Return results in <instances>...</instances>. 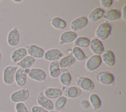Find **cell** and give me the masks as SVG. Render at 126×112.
<instances>
[{
  "label": "cell",
  "mask_w": 126,
  "mask_h": 112,
  "mask_svg": "<svg viewBox=\"0 0 126 112\" xmlns=\"http://www.w3.org/2000/svg\"><path fill=\"white\" fill-rule=\"evenodd\" d=\"M80 104L81 108L84 110L88 109L91 106L90 102L85 99H82V100H81Z\"/></svg>",
  "instance_id": "d6a6232c"
},
{
  "label": "cell",
  "mask_w": 126,
  "mask_h": 112,
  "mask_svg": "<svg viewBox=\"0 0 126 112\" xmlns=\"http://www.w3.org/2000/svg\"><path fill=\"white\" fill-rule=\"evenodd\" d=\"M101 63L102 60L100 55H94L88 59L85 64V67L88 71L92 72L97 69Z\"/></svg>",
  "instance_id": "52a82bcc"
},
{
  "label": "cell",
  "mask_w": 126,
  "mask_h": 112,
  "mask_svg": "<svg viewBox=\"0 0 126 112\" xmlns=\"http://www.w3.org/2000/svg\"><path fill=\"white\" fill-rule=\"evenodd\" d=\"M111 30V26L109 23H102L98 25L95 30V37L100 41L104 40L110 35Z\"/></svg>",
  "instance_id": "7a4b0ae2"
},
{
  "label": "cell",
  "mask_w": 126,
  "mask_h": 112,
  "mask_svg": "<svg viewBox=\"0 0 126 112\" xmlns=\"http://www.w3.org/2000/svg\"><path fill=\"white\" fill-rule=\"evenodd\" d=\"M105 11L100 7H96L88 15V20L92 22H96L101 19L104 16Z\"/></svg>",
  "instance_id": "ffe728a7"
},
{
  "label": "cell",
  "mask_w": 126,
  "mask_h": 112,
  "mask_svg": "<svg viewBox=\"0 0 126 112\" xmlns=\"http://www.w3.org/2000/svg\"><path fill=\"white\" fill-rule=\"evenodd\" d=\"M76 84L80 89L86 91H93L95 87L94 81L90 78L84 76H80L77 78Z\"/></svg>",
  "instance_id": "277c9868"
},
{
  "label": "cell",
  "mask_w": 126,
  "mask_h": 112,
  "mask_svg": "<svg viewBox=\"0 0 126 112\" xmlns=\"http://www.w3.org/2000/svg\"><path fill=\"white\" fill-rule=\"evenodd\" d=\"M72 53L73 57L78 61H82L87 58V56L84 52L80 48L78 47H73L72 49Z\"/></svg>",
  "instance_id": "83f0119b"
},
{
  "label": "cell",
  "mask_w": 126,
  "mask_h": 112,
  "mask_svg": "<svg viewBox=\"0 0 126 112\" xmlns=\"http://www.w3.org/2000/svg\"><path fill=\"white\" fill-rule=\"evenodd\" d=\"M32 112H49L40 106H33L31 109Z\"/></svg>",
  "instance_id": "836d02e7"
},
{
  "label": "cell",
  "mask_w": 126,
  "mask_h": 112,
  "mask_svg": "<svg viewBox=\"0 0 126 112\" xmlns=\"http://www.w3.org/2000/svg\"><path fill=\"white\" fill-rule=\"evenodd\" d=\"M27 49L25 47H19L14 49L11 53L10 58L14 63H18L27 55Z\"/></svg>",
  "instance_id": "5bb4252c"
},
{
  "label": "cell",
  "mask_w": 126,
  "mask_h": 112,
  "mask_svg": "<svg viewBox=\"0 0 126 112\" xmlns=\"http://www.w3.org/2000/svg\"><path fill=\"white\" fill-rule=\"evenodd\" d=\"M63 56V53L59 49L52 48L45 52L43 57L47 61H53L60 59Z\"/></svg>",
  "instance_id": "7c38bea8"
},
{
  "label": "cell",
  "mask_w": 126,
  "mask_h": 112,
  "mask_svg": "<svg viewBox=\"0 0 126 112\" xmlns=\"http://www.w3.org/2000/svg\"><path fill=\"white\" fill-rule=\"evenodd\" d=\"M121 12L116 9H110L107 10L104 14V19L109 21H114L119 20L121 17Z\"/></svg>",
  "instance_id": "44dd1931"
},
{
  "label": "cell",
  "mask_w": 126,
  "mask_h": 112,
  "mask_svg": "<svg viewBox=\"0 0 126 112\" xmlns=\"http://www.w3.org/2000/svg\"><path fill=\"white\" fill-rule=\"evenodd\" d=\"M27 53L30 56L34 58L38 59H40L43 57L45 51L42 48L34 44H30L27 46Z\"/></svg>",
  "instance_id": "8fae6325"
},
{
  "label": "cell",
  "mask_w": 126,
  "mask_h": 112,
  "mask_svg": "<svg viewBox=\"0 0 126 112\" xmlns=\"http://www.w3.org/2000/svg\"></svg>",
  "instance_id": "b9f144b4"
},
{
  "label": "cell",
  "mask_w": 126,
  "mask_h": 112,
  "mask_svg": "<svg viewBox=\"0 0 126 112\" xmlns=\"http://www.w3.org/2000/svg\"><path fill=\"white\" fill-rule=\"evenodd\" d=\"M49 112H60L58 111H53V110H52V111H50Z\"/></svg>",
  "instance_id": "ab89813d"
},
{
  "label": "cell",
  "mask_w": 126,
  "mask_h": 112,
  "mask_svg": "<svg viewBox=\"0 0 126 112\" xmlns=\"http://www.w3.org/2000/svg\"><path fill=\"white\" fill-rule=\"evenodd\" d=\"M2 53L1 51L0 50V62L2 60Z\"/></svg>",
  "instance_id": "f35d334b"
},
{
  "label": "cell",
  "mask_w": 126,
  "mask_h": 112,
  "mask_svg": "<svg viewBox=\"0 0 126 112\" xmlns=\"http://www.w3.org/2000/svg\"><path fill=\"white\" fill-rule=\"evenodd\" d=\"M72 77L70 74L65 69L61 70L60 75V81L61 84L64 86L67 87L71 82Z\"/></svg>",
  "instance_id": "cb8c5ba5"
},
{
  "label": "cell",
  "mask_w": 126,
  "mask_h": 112,
  "mask_svg": "<svg viewBox=\"0 0 126 112\" xmlns=\"http://www.w3.org/2000/svg\"><path fill=\"white\" fill-rule=\"evenodd\" d=\"M50 23L53 27L58 30L64 29L66 26V22L59 17L53 18L50 21Z\"/></svg>",
  "instance_id": "d4e9b609"
},
{
  "label": "cell",
  "mask_w": 126,
  "mask_h": 112,
  "mask_svg": "<svg viewBox=\"0 0 126 112\" xmlns=\"http://www.w3.org/2000/svg\"><path fill=\"white\" fill-rule=\"evenodd\" d=\"M88 24V18L85 16H81L71 21L70 28L72 31L75 32L84 28Z\"/></svg>",
  "instance_id": "ba28073f"
},
{
  "label": "cell",
  "mask_w": 126,
  "mask_h": 112,
  "mask_svg": "<svg viewBox=\"0 0 126 112\" xmlns=\"http://www.w3.org/2000/svg\"><path fill=\"white\" fill-rule=\"evenodd\" d=\"M30 97V91L27 88H23L13 92L10 96V99L13 103H17L24 102Z\"/></svg>",
  "instance_id": "3957f363"
},
{
  "label": "cell",
  "mask_w": 126,
  "mask_h": 112,
  "mask_svg": "<svg viewBox=\"0 0 126 112\" xmlns=\"http://www.w3.org/2000/svg\"><path fill=\"white\" fill-rule=\"evenodd\" d=\"M37 102L39 106L44 108L48 111L53 110L54 108V103L52 101L46 97L42 92H41L38 94L37 97Z\"/></svg>",
  "instance_id": "30bf717a"
},
{
  "label": "cell",
  "mask_w": 126,
  "mask_h": 112,
  "mask_svg": "<svg viewBox=\"0 0 126 112\" xmlns=\"http://www.w3.org/2000/svg\"><path fill=\"white\" fill-rule=\"evenodd\" d=\"M57 68H60L59 61L58 60L51 61V62L50 63V65H49V71H50L53 69H55Z\"/></svg>",
  "instance_id": "e575fe53"
},
{
  "label": "cell",
  "mask_w": 126,
  "mask_h": 112,
  "mask_svg": "<svg viewBox=\"0 0 126 112\" xmlns=\"http://www.w3.org/2000/svg\"><path fill=\"white\" fill-rule=\"evenodd\" d=\"M90 103L94 110H98L101 106V101L99 96L95 93H92L89 97Z\"/></svg>",
  "instance_id": "484cf974"
},
{
  "label": "cell",
  "mask_w": 126,
  "mask_h": 112,
  "mask_svg": "<svg viewBox=\"0 0 126 112\" xmlns=\"http://www.w3.org/2000/svg\"><path fill=\"white\" fill-rule=\"evenodd\" d=\"M18 67L17 66L8 65L5 67L2 72V80L7 85L12 84L15 81V74Z\"/></svg>",
  "instance_id": "6da1fadb"
},
{
  "label": "cell",
  "mask_w": 126,
  "mask_h": 112,
  "mask_svg": "<svg viewBox=\"0 0 126 112\" xmlns=\"http://www.w3.org/2000/svg\"><path fill=\"white\" fill-rule=\"evenodd\" d=\"M89 46L91 51L95 55H101L104 50L102 42L96 37H94L90 41Z\"/></svg>",
  "instance_id": "4fadbf2b"
},
{
  "label": "cell",
  "mask_w": 126,
  "mask_h": 112,
  "mask_svg": "<svg viewBox=\"0 0 126 112\" xmlns=\"http://www.w3.org/2000/svg\"><path fill=\"white\" fill-rule=\"evenodd\" d=\"M96 80L101 84L105 85L112 84L115 80L113 74L109 71H101L96 75Z\"/></svg>",
  "instance_id": "5b68a950"
},
{
  "label": "cell",
  "mask_w": 126,
  "mask_h": 112,
  "mask_svg": "<svg viewBox=\"0 0 126 112\" xmlns=\"http://www.w3.org/2000/svg\"><path fill=\"white\" fill-rule=\"evenodd\" d=\"M82 93V90L77 86H69L65 88L63 91L64 96L68 98H75L79 97Z\"/></svg>",
  "instance_id": "d6986e66"
},
{
  "label": "cell",
  "mask_w": 126,
  "mask_h": 112,
  "mask_svg": "<svg viewBox=\"0 0 126 112\" xmlns=\"http://www.w3.org/2000/svg\"><path fill=\"white\" fill-rule=\"evenodd\" d=\"M67 101V99L64 96H61L58 98L55 102L54 106L57 111H60L62 109Z\"/></svg>",
  "instance_id": "f1b7e54d"
},
{
  "label": "cell",
  "mask_w": 126,
  "mask_h": 112,
  "mask_svg": "<svg viewBox=\"0 0 126 112\" xmlns=\"http://www.w3.org/2000/svg\"><path fill=\"white\" fill-rule=\"evenodd\" d=\"M100 3L101 6L105 9L110 7L113 3L112 0H100Z\"/></svg>",
  "instance_id": "4dcf8cb0"
},
{
  "label": "cell",
  "mask_w": 126,
  "mask_h": 112,
  "mask_svg": "<svg viewBox=\"0 0 126 112\" xmlns=\"http://www.w3.org/2000/svg\"><path fill=\"white\" fill-rule=\"evenodd\" d=\"M61 73V69L60 68H57L55 69H53L50 71H49V75L51 77L53 78H56L58 77Z\"/></svg>",
  "instance_id": "1f68e13d"
},
{
  "label": "cell",
  "mask_w": 126,
  "mask_h": 112,
  "mask_svg": "<svg viewBox=\"0 0 126 112\" xmlns=\"http://www.w3.org/2000/svg\"><path fill=\"white\" fill-rule=\"evenodd\" d=\"M27 80V75L24 69L18 68L16 71L15 76V81L19 86H24Z\"/></svg>",
  "instance_id": "ac0fdd59"
},
{
  "label": "cell",
  "mask_w": 126,
  "mask_h": 112,
  "mask_svg": "<svg viewBox=\"0 0 126 112\" xmlns=\"http://www.w3.org/2000/svg\"><path fill=\"white\" fill-rule=\"evenodd\" d=\"M126 5L125 4L122 8V18L124 21H126Z\"/></svg>",
  "instance_id": "d590c367"
},
{
  "label": "cell",
  "mask_w": 126,
  "mask_h": 112,
  "mask_svg": "<svg viewBox=\"0 0 126 112\" xmlns=\"http://www.w3.org/2000/svg\"><path fill=\"white\" fill-rule=\"evenodd\" d=\"M35 62V58L30 55H27L20 61L17 63V65L19 67V68L24 70L28 68L30 69L33 65Z\"/></svg>",
  "instance_id": "603a6c76"
},
{
  "label": "cell",
  "mask_w": 126,
  "mask_h": 112,
  "mask_svg": "<svg viewBox=\"0 0 126 112\" xmlns=\"http://www.w3.org/2000/svg\"><path fill=\"white\" fill-rule=\"evenodd\" d=\"M24 71H25V73L27 74V75H28L30 71V69H29V68L26 69H24Z\"/></svg>",
  "instance_id": "74e56055"
},
{
  "label": "cell",
  "mask_w": 126,
  "mask_h": 112,
  "mask_svg": "<svg viewBox=\"0 0 126 112\" xmlns=\"http://www.w3.org/2000/svg\"><path fill=\"white\" fill-rule=\"evenodd\" d=\"M101 55L102 61H103L105 65L108 67H113L115 65V57L111 50L109 49L104 50Z\"/></svg>",
  "instance_id": "9a60e30c"
},
{
  "label": "cell",
  "mask_w": 126,
  "mask_h": 112,
  "mask_svg": "<svg viewBox=\"0 0 126 112\" xmlns=\"http://www.w3.org/2000/svg\"><path fill=\"white\" fill-rule=\"evenodd\" d=\"M28 75L32 79L41 82H44L46 78L45 72L40 68H32Z\"/></svg>",
  "instance_id": "9c48e42d"
},
{
  "label": "cell",
  "mask_w": 126,
  "mask_h": 112,
  "mask_svg": "<svg viewBox=\"0 0 126 112\" xmlns=\"http://www.w3.org/2000/svg\"><path fill=\"white\" fill-rule=\"evenodd\" d=\"M76 62V59L71 55H67L62 57L59 61L60 68L64 69L73 65Z\"/></svg>",
  "instance_id": "7402d4cb"
},
{
  "label": "cell",
  "mask_w": 126,
  "mask_h": 112,
  "mask_svg": "<svg viewBox=\"0 0 126 112\" xmlns=\"http://www.w3.org/2000/svg\"><path fill=\"white\" fill-rule=\"evenodd\" d=\"M2 1L1 0H0V1Z\"/></svg>",
  "instance_id": "60d3db41"
},
{
  "label": "cell",
  "mask_w": 126,
  "mask_h": 112,
  "mask_svg": "<svg viewBox=\"0 0 126 112\" xmlns=\"http://www.w3.org/2000/svg\"><path fill=\"white\" fill-rule=\"evenodd\" d=\"M15 110L16 112H29L28 108L24 102H19L15 104Z\"/></svg>",
  "instance_id": "f546056e"
},
{
  "label": "cell",
  "mask_w": 126,
  "mask_h": 112,
  "mask_svg": "<svg viewBox=\"0 0 126 112\" xmlns=\"http://www.w3.org/2000/svg\"><path fill=\"white\" fill-rule=\"evenodd\" d=\"M77 34L72 31H65L63 32L60 37V43L61 44H64L74 41L77 38Z\"/></svg>",
  "instance_id": "e0dca14e"
},
{
  "label": "cell",
  "mask_w": 126,
  "mask_h": 112,
  "mask_svg": "<svg viewBox=\"0 0 126 112\" xmlns=\"http://www.w3.org/2000/svg\"><path fill=\"white\" fill-rule=\"evenodd\" d=\"M90 40L89 38L85 37H79L74 40V44L75 46L79 48H86L89 46Z\"/></svg>",
  "instance_id": "4316f807"
},
{
  "label": "cell",
  "mask_w": 126,
  "mask_h": 112,
  "mask_svg": "<svg viewBox=\"0 0 126 112\" xmlns=\"http://www.w3.org/2000/svg\"><path fill=\"white\" fill-rule=\"evenodd\" d=\"M20 39V34L17 28H12L9 31L7 36V42L9 46L11 47L17 46L19 43Z\"/></svg>",
  "instance_id": "8992f818"
},
{
  "label": "cell",
  "mask_w": 126,
  "mask_h": 112,
  "mask_svg": "<svg viewBox=\"0 0 126 112\" xmlns=\"http://www.w3.org/2000/svg\"><path fill=\"white\" fill-rule=\"evenodd\" d=\"M43 94L50 100L57 99L63 94L62 90L58 87H47L42 92Z\"/></svg>",
  "instance_id": "2e32d148"
},
{
  "label": "cell",
  "mask_w": 126,
  "mask_h": 112,
  "mask_svg": "<svg viewBox=\"0 0 126 112\" xmlns=\"http://www.w3.org/2000/svg\"><path fill=\"white\" fill-rule=\"evenodd\" d=\"M12 1L15 3H20L22 1H23V0H13Z\"/></svg>",
  "instance_id": "8d00e7d4"
}]
</instances>
